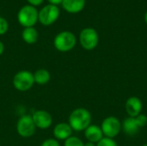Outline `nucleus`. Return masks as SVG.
I'll return each mask as SVG.
<instances>
[{"label":"nucleus","mask_w":147,"mask_h":146,"mask_svg":"<svg viewBox=\"0 0 147 146\" xmlns=\"http://www.w3.org/2000/svg\"><path fill=\"white\" fill-rule=\"evenodd\" d=\"M91 123V114L84 108L74 109L69 115L68 124L73 131H84Z\"/></svg>","instance_id":"1"},{"label":"nucleus","mask_w":147,"mask_h":146,"mask_svg":"<svg viewBox=\"0 0 147 146\" xmlns=\"http://www.w3.org/2000/svg\"><path fill=\"white\" fill-rule=\"evenodd\" d=\"M76 44L77 38L75 34L70 31H62L59 33L53 40L54 47L62 52H66L72 50Z\"/></svg>","instance_id":"2"},{"label":"nucleus","mask_w":147,"mask_h":146,"mask_svg":"<svg viewBox=\"0 0 147 146\" xmlns=\"http://www.w3.org/2000/svg\"><path fill=\"white\" fill-rule=\"evenodd\" d=\"M38 12L34 6L30 4L24 5L17 13V21L24 28L34 27L38 22Z\"/></svg>","instance_id":"3"},{"label":"nucleus","mask_w":147,"mask_h":146,"mask_svg":"<svg viewBox=\"0 0 147 146\" xmlns=\"http://www.w3.org/2000/svg\"><path fill=\"white\" fill-rule=\"evenodd\" d=\"M34 84V74L28 71H18L13 78V86L16 89L25 92L29 90Z\"/></svg>","instance_id":"4"},{"label":"nucleus","mask_w":147,"mask_h":146,"mask_svg":"<svg viewBox=\"0 0 147 146\" xmlns=\"http://www.w3.org/2000/svg\"><path fill=\"white\" fill-rule=\"evenodd\" d=\"M79 42L82 47L87 51L95 49L99 42V35L95 28H85L79 34Z\"/></svg>","instance_id":"5"},{"label":"nucleus","mask_w":147,"mask_h":146,"mask_svg":"<svg viewBox=\"0 0 147 146\" xmlns=\"http://www.w3.org/2000/svg\"><path fill=\"white\" fill-rule=\"evenodd\" d=\"M59 14L60 11L58 6L47 4L38 12V21L44 26H50L58 20Z\"/></svg>","instance_id":"6"},{"label":"nucleus","mask_w":147,"mask_h":146,"mask_svg":"<svg viewBox=\"0 0 147 146\" xmlns=\"http://www.w3.org/2000/svg\"><path fill=\"white\" fill-rule=\"evenodd\" d=\"M100 127L104 137L114 139L121 133V123L115 116H109L102 120Z\"/></svg>","instance_id":"7"},{"label":"nucleus","mask_w":147,"mask_h":146,"mask_svg":"<svg viewBox=\"0 0 147 146\" xmlns=\"http://www.w3.org/2000/svg\"><path fill=\"white\" fill-rule=\"evenodd\" d=\"M36 126L33 121L32 116L24 114L21 116L16 124L17 133L22 138H29L35 133Z\"/></svg>","instance_id":"8"},{"label":"nucleus","mask_w":147,"mask_h":146,"mask_svg":"<svg viewBox=\"0 0 147 146\" xmlns=\"http://www.w3.org/2000/svg\"><path fill=\"white\" fill-rule=\"evenodd\" d=\"M33 121L36 127L40 129H47L53 124L51 114L45 110H37L32 115Z\"/></svg>","instance_id":"9"},{"label":"nucleus","mask_w":147,"mask_h":146,"mask_svg":"<svg viewBox=\"0 0 147 146\" xmlns=\"http://www.w3.org/2000/svg\"><path fill=\"white\" fill-rule=\"evenodd\" d=\"M126 112L129 117L135 118L139 114H141L143 104L141 100L137 96H131L129 97L125 104Z\"/></svg>","instance_id":"10"},{"label":"nucleus","mask_w":147,"mask_h":146,"mask_svg":"<svg viewBox=\"0 0 147 146\" xmlns=\"http://www.w3.org/2000/svg\"><path fill=\"white\" fill-rule=\"evenodd\" d=\"M72 129L68 123H58L53 128V136L57 140H65L72 134Z\"/></svg>","instance_id":"11"},{"label":"nucleus","mask_w":147,"mask_h":146,"mask_svg":"<svg viewBox=\"0 0 147 146\" xmlns=\"http://www.w3.org/2000/svg\"><path fill=\"white\" fill-rule=\"evenodd\" d=\"M84 137L89 142L94 144H97L101 139L104 138L101 127L96 125H90L84 130Z\"/></svg>","instance_id":"12"},{"label":"nucleus","mask_w":147,"mask_h":146,"mask_svg":"<svg viewBox=\"0 0 147 146\" xmlns=\"http://www.w3.org/2000/svg\"><path fill=\"white\" fill-rule=\"evenodd\" d=\"M86 0H63L62 7L63 9L71 14H76L82 11L85 6Z\"/></svg>","instance_id":"13"},{"label":"nucleus","mask_w":147,"mask_h":146,"mask_svg":"<svg viewBox=\"0 0 147 146\" xmlns=\"http://www.w3.org/2000/svg\"><path fill=\"white\" fill-rule=\"evenodd\" d=\"M121 130L124 132L125 134L128 136H134L138 133L140 127L137 125L134 118L128 117L125 119L123 122L121 123Z\"/></svg>","instance_id":"14"},{"label":"nucleus","mask_w":147,"mask_h":146,"mask_svg":"<svg viewBox=\"0 0 147 146\" xmlns=\"http://www.w3.org/2000/svg\"><path fill=\"white\" fill-rule=\"evenodd\" d=\"M39 34L34 27L24 28L22 33V38L27 44H34L37 41Z\"/></svg>","instance_id":"15"},{"label":"nucleus","mask_w":147,"mask_h":146,"mask_svg":"<svg viewBox=\"0 0 147 146\" xmlns=\"http://www.w3.org/2000/svg\"><path fill=\"white\" fill-rule=\"evenodd\" d=\"M34 78L35 83L39 85H45L50 81L51 75L47 70L42 68V69H38L34 73Z\"/></svg>","instance_id":"16"},{"label":"nucleus","mask_w":147,"mask_h":146,"mask_svg":"<svg viewBox=\"0 0 147 146\" xmlns=\"http://www.w3.org/2000/svg\"><path fill=\"white\" fill-rule=\"evenodd\" d=\"M64 146H84V143L76 136H71L65 140Z\"/></svg>","instance_id":"17"},{"label":"nucleus","mask_w":147,"mask_h":146,"mask_svg":"<svg viewBox=\"0 0 147 146\" xmlns=\"http://www.w3.org/2000/svg\"><path fill=\"white\" fill-rule=\"evenodd\" d=\"M96 146H118V145L113 139L104 137L96 145Z\"/></svg>","instance_id":"18"},{"label":"nucleus","mask_w":147,"mask_h":146,"mask_svg":"<svg viewBox=\"0 0 147 146\" xmlns=\"http://www.w3.org/2000/svg\"><path fill=\"white\" fill-rule=\"evenodd\" d=\"M134 119H135L136 123H137V125L139 126L140 128L144 127V126H146L147 125V116L146 114H140L138 116H136Z\"/></svg>","instance_id":"19"},{"label":"nucleus","mask_w":147,"mask_h":146,"mask_svg":"<svg viewBox=\"0 0 147 146\" xmlns=\"http://www.w3.org/2000/svg\"><path fill=\"white\" fill-rule=\"evenodd\" d=\"M9 29V23L7 20L2 16H0V35H3L7 33Z\"/></svg>","instance_id":"20"},{"label":"nucleus","mask_w":147,"mask_h":146,"mask_svg":"<svg viewBox=\"0 0 147 146\" xmlns=\"http://www.w3.org/2000/svg\"><path fill=\"white\" fill-rule=\"evenodd\" d=\"M40 146H60V145L55 139H47L45 141H43Z\"/></svg>","instance_id":"21"},{"label":"nucleus","mask_w":147,"mask_h":146,"mask_svg":"<svg viewBox=\"0 0 147 146\" xmlns=\"http://www.w3.org/2000/svg\"><path fill=\"white\" fill-rule=\"evenodd\" d=\"M28 1V3L30 4V5H32V6H39V5H40L42 3H43V1L44 0H27Z\"/></svg>","instance_id":"22"},{"label":"nucleus","mask_w":147,"mask_h":146,"mask_svg":"<svg viewBox=\"0 0 147 146\" xmlns=\"http://www.w3.org/2000/svg\"><path fill=\"white\" fill-rule=\"evenodd\" d=\"M47 1H48V3H49L50 4L58 6L59 4H61V3H62V1H63V0H47Z\"/></svg>","instance_id":"23"},{"label":"nucleus","mask_w":147,"mask_h":146,"mask_svg":"<svg viewBox=\"0 0 147 146\" xmlns=\"http://www.w3.org/2000/svg\"><path fill=\"white\" fill-rule=\"evenodd\" d=\"M3 51H4V45H3V43L0 40V56L3 54Z\"/></svg>","instance_id":"24"},{"label":"nucleus","mask_w":147,"mask_h":146,"mask_svg":"<svg viewBox=\"0 0 147 146\" xmlns=\"http://www.w3.org/2000/svg\"><path fill=\"white\" fill-rule=\"evenodd\" d=\"M96 144H94V143H91V142H87V143H85L84 144V146H96Z\"/></svg>","instance_id":"25"},{"label":"nucleus","mask_w":147,"mask_h":146,"mask_svg":"<svg viewBox=\"0 0 147 146\" xmlns=\"http://www.w3.org/2000/svg\"><path fill=\"white\" fill-rule=\"evenodd\" d=\"M145 22H146V23L147 24V11L146 12V14H145Z\"/></svg>","instance_id":"26"},{"label":"nucleus","mask_w":147,"mask_h":146,"mask_svg":"<svg viewBox=\"0 0 147 146\" xmlns=\"http://www.w3.org/2000/svg\"><path fill=\"white\" fill-rule=\"evenodd\" d=\"M142 146H147V144H145V145H143Z\"/></svg>","instance_id":"27"}]
</instances>
